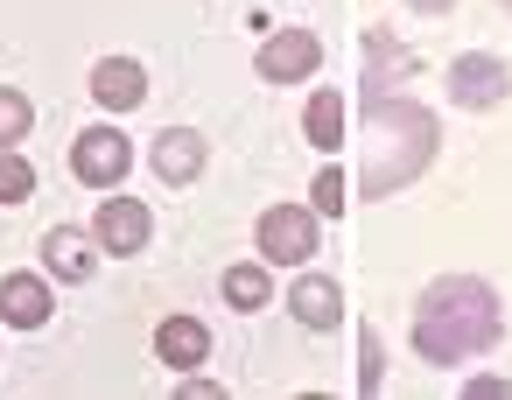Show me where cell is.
<instances>
[{
	"label": "cell",
	"mask_w": 512,
	"mask_h": 400,
	"mask_svg": "<svg viewBox=\"0 0 512 400\" xmlns=\"http://www.w3.org/2000/svg\"><path fill=\"white\" fill-rule=\"evenodd\" d=\"M505 337V302L491 281L477 274H442L421 288L414 302V323H407V344L421 365H463V358H484L498 351Z\"/></svg>",
	"instance_id": "6da1fadb"
},
{
	"label": "cell",
	"mask_w": 512,
	"mask_h": 400,
	"mask_svg": "<svg viewBox=\"0 0 512 400\" xmlns=\"http://www.w3.org/2000/svg\"><path fill=\"white\" fill-rule=\"evenodd\" d=\"M442 148V120L421 99L400 92H365V155H358V197H393L414 176H428Z\"/></svg>",
	"instance_id": "7a4b0ae2"
},
{
	"label": "cell",
	"mask_w": 512,
	"mask_h": 400,
	"mask_svg": "<svg viewBox=\"0 0 512 400\" xmlns=\"http://www.w3.org/2000/svg\"><path fill=\"white\" fill-rule=\"evenodd\" d=\"M253 253L267 267H309V253H316V211L309 204H267L253 218Z\"/></svg>",
	"instance_id": "3957f363"
},
{
	"label": "cell",
	"mask_w": 512,
	"mask_h": 400,
	"mask_svg": "<svg viewBox=\"0 0 512 400\" xmlns=\"http://www.w3.org/2000/svg\"><path fill=\"white\" fill-rule=\"evenodd\" d=\"M512 99V64L491 57V50H463L449 57V106L456 113H491Z\"/></svg>",
	"instance_id": "277c9868"
},
{
	"label": "cell",
	"mask_w": 512,
	"mask_h": 400,
	"mask_svg": "<svg viewBox=\"0 0 512 400\" xmlns=\"http://www.w3.org/2000/svg\"><path fill=\"white\" fill-rule=\"evenodd\" d=\"M127 169H134V141H127L120 127H85V134L71 141V176H78L85 190H120Z\"/></svg>",
	"instance_id": "5b68a950"
},
{
	"label": "cell",
	"mask_w": 512,
	"mask_h": 400,
	"mask_svg": "<svg viewBox=\"0 0 512 400\" xmlns=\"http://www.w3.org/2000/svg\"><path fill=\"white\" fill-rule=\"evenodd\" d=\"M253 71H260V85H302V78H316V71H323L316 29H274V36L253 50Z\"/></svg>",
	"instance_id": "8992f818"
},
{
	"label": "cell",
	"mask_w": 512,
	"mask_h": 400,
	"mask_svg": "<svg viewBox=\"0 0 512 400\" xmlns=\"http://www.w3.org/2000/svg\"><path fill=\"white\" fill-rule=\"evenodd\" d=\"M92 239H99V253H113V260H134V253H148V239H155V211L141 204V197H106L99 204V218H92Z\"/></svg>",
	"instance_id": "52a82bcc"
},
{
	"label": "cell",
	"mask_w": 512,
	"mask_h": 400,
	"mask_svg": "<svg viewBox=\"0 0 512 400\" xmlns=\"http://www.w3.org/2000/svg\"><path fill=\"white\" fill-rule=\"evenodd\" d=\"M204 162H211V141H204L197 127H162V134H155V148H148V169H155L169 190L197 183V176H204Z\"/></svg>",
	"instance_id": "ba28073f"
},
{
	"label": "cell",
	"mask_w": 512,
	"mask_h": 400,
	"mask_svg": "<svg viewBox=\"0 0 512 400\" xmlns=\"http://www.w3.org/2000/svg\"><path fill=\"white\" fill-rule=\"evenodd\" d=\"M50 309H57L50 274H0V323L8 330H43Z\"/></svg>",
	"instance_id": "9c48e42d"
},
{
	"label": "cell",
	"mask_w": 512,
	"mask_h": 400,
	"mask_svg": "<svg viewBox=\"0 0 512 400\" xmlns=\"http://www.w3.org/2000/svg\"><path fill=\"white\" fill-rule=\"evenodd\" d=\"M92 267H99V239H92V232H78V225H50V232H43V274H57V281H92Z\"/></svg>",
	"instance_id": "30bf717a"
},
{
	"label": "cell",
	"mask_w": 512,
	"mask_h": 400,
	"mask_svg": "<svg viewBox=\"0 0 512 400\" xmlns=\"http://www.w3.org/2000/svg\"><path fill=\"white\" fill-rule=\"evenodd\" d=\"M92 99H99L106 113H134V106L148 99V71H141L134 57H99V64H92Z\"/></svg>",
	"instance_id": "8fae6325"
},
{
	"label": "cell",
	"mask_w": 512,
	"mask_h": 400,
	"mask_svg": "<svg viewBox=\"0 0 512 400\" xmlns=\"http://www.w3.org/2000/svg\"><path fill=\"white\" fill-rule=\"evenodd\" d=\"M288 316H295L302 330H337V316H344V288H337L330 274H295V288H288Z\"/></svg>",
	"instance_id": "7c38bea8"
},
{
	"label": "cell",
	"mask_w": 512,
	"mask_h": 400,
	"mask_svg": "<svg viewBox=\"0 0 512 400\" xmlns=\"http://www.w3.org/2000/svg\"><path fill=\"white\" fill-rule=\"evenodd\" d=\"M155 358H162L169 372H197V365L211 358V323H204V316H169V323L155 330Z\"/></svg>",
	"instance_id": "4fadbf2b"
},
{
	"label": "cell",
	"mask_w": 512,
	"mask_h": 400,
	"mask_svg": "<svg viewBox=\"0 0 512 400\" xmlns=\"http://www.w3.org/2000/svg\"><path fill=\"white\" fill-rule=\"evenodd\" d=\"M225 302L246 309V316L267 309V302H274V267H267V260H239V267H225Z\"/></svg>",
	"instance_id": "5bb4252c"
},
{
	"label": "cell",
	"mask_w": 512,
	"mask_h": 400,
	"mask_svg": "<svg viewBox=\"0 0 512 400\" xmlns=\"http://www.w3.org/2000/svg\"><path fill=\"white\" fill-rule=\"evenodd\" d=\"M302 134H309V148H323V155H337V141H344V99L323 85L316 99H309V113H302Z\"/></svg>",
	"instance_id": "9a60e30c"
},
{
	"label": "cell",
	"mask_w": 512,
	"mask_h": 400,
	"mask_svg": "<svg viewBox=\"0 0 512 400\" xmlns=\"http://www.w3.org/2000/svg\"><path fill=\"white\" fill-rule=\"evenodd\" d=\"M29 127H36V106H29V92H15V85H0V148H15V141H29Z\"/></svg>",
	"instance_id": "2e32d148"
},
{
	"label": "cell",
	"mask_w": 512,
	"mask_h": 400,
	"mask_svg": "<svg viewBox=\"0 0 512 400\" xmlns=\"http://www.w3.org/2000/svg\"><path fill=\"white\" fill-rule=\"evenodd\" d=\"M36 197V169L22 162V148H0V204H29Z\"/></svg>",
	"instance_id": "e0dca14e"
},
{
	"label": "cell",
	"mask_w": 512,
	"mask_h": 400,
	"mask_svg": "<svg viewBox=\"0 0 512 400\" xmlns=\"http://www.w3.org/2000/svg\"><path fill=\"white\" fill-rule=\"evenodd\" d=\"M344 204H351V176H344V169H323V176L309 183V211H316V218H344Z\"/></svg>",
	"instance_id": "ac0fdd59"
},
{
	"label": "cell",
	"mask_w": 512,
	"mask_h": 400,
	"mask_svg": "<svg viewBox=\"0 0 512 400\" xmlns=\"http://www.w3.org/2000/svg\"><path fill=\"white\" fill-rule=\"evenodd\" d=\"M386 386V351H379V330H358V393L372 400Z\"/></svg>",
	"instance_id": "d6986e66"
},
{
	"label": "cell",
	"mask_w": 512,
	"mask_h": 400,
	"mask_svg": "<svg viewBox=\"0 0 512 400\" xmlns=\"http://www.w3.org/2000/svg\"><path fill=\"white\" fill-rule=\"evenodd\" d=\"M498 393L512 400V379H491V372L484 379H463V400H498Z\"/></svg>",
	"instance_id": "ffe728a7"
},
{
	"label": "cell",
	"mask_w": 512,
	"mask_h": 400,
	"mask_svg": "<svg viewBox=\"0 0 512 400\" xmlns=\"http://www.w3.org/2000/svg\"><path fill=\"white\" fill-rule=\"evenodd\" d=\"M176 393H183V400H218V386H211V379H197V372H183V386H176Z\"/></svg>",
	"instance_id": "44dd1931"
},
{
	"label": "cell",
	"mask_w": 512,
	"mask_h": 400,
	"mask_svg": "<svg viewBox=\"0 0 512 400\" xmlns=\"http://www.w3.org/2000/svg\"><path fill=\"white\" fill-rule=\"evenodd\" d=\"M407 8H414V15H449L456 0H407Z\"/></svg>",
	"instance_id": "7402d4cb"
},
{
	"label": "cell",
	"mask_w": 512,
	"mask_h": 400,
	"mask_svg": "<svg viewBox=\"0 0 512 400\" xmlns=\"http://www.w3.org/2000/svg\"><path fill=\"white\" fill-rule=\"evenodd\" d=\"M498 8H505V15H512V0H498Z\"/></svg>",
	"instance_id": "603a6c76"
}]
</instances>
